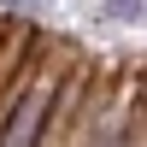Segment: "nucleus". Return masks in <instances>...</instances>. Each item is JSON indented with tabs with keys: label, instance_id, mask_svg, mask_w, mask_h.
Listing matches in <instances>:
<instances>
[{
	"label": "nucleus",
	"instance_id": "3",
	"mask_svg": "<svg viewBox=\"0 0 147 147\" xmlns=\"http://www.w3.org/2000/svg\"><path fill=\"white\" fill-rule=\"evenodd\" d=\"M6 12H30V18H47L53 12V0H0Z\"/></svg>",
	"mask_w": 147,
	"mask_h": 147
},
{
	"label": "nucleus",
	"instance_id": "1",
	"mask_svg": "<svg viewBox=\"0 0 147 147\" xmlns=\"http://www.w3.org/2000/svg\"><path fill=\"white\" fill-rule=\"evenodd\" d=\"M41 94H24L18 100V112L6 118V129H0V147H30V136H35V124H41Z\"/></svg>",
	"mask_w": 147,
	"mask_h": 147
},
{
	"label": "nucleus",
	"instance_id": "2",
	"mask_svg": "<svg viewBox=\"0 0 147 147\" xmlns=\"http://www.w3.org/2000/svg\"><path fill=\"white\" fill-rule=\"evenodd\" d=\"M106 18H112V24H141V0H112Z\"/></svg>",
	"mask_w": 147,
	"mask_h": 147
}]
</instances>
